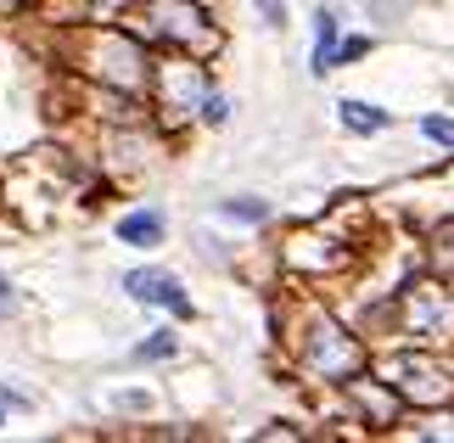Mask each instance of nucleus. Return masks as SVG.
Instances as JSON below:
<instances>
[{"instance_id":"f257e3e1","label":"nucleus","mask_w":454,"mask_h":443,"mask_svg":"<svg viewBox=\"0 0 454 443\" xmlns=\"http://www.w3.org/2000/svg\"><path fill=\"white\" fill-rule=\"evenodd\" d=\"M124 287L141 297V304H168L174 314H191V304L180 297V281L174 275H157V270H135V275H124Z\"/></svg>"},{"instance_id":"f03ea898","label":"nucleus","mask_w":454,"mask_h":443,"mask_svg":"<svg viewBox=\"0 0 454 443\" xmlns=\"http://www.w3.org/2000/svg\"><path fill=\"white\" fill-rule=\"evenodd\" d=\"M342 123H348V130H359V135H376V130H387V113L364 107V101H342Z\"/></svg>"},{"instance_id":"7ed1b4c3","label":"nucleus","mask_w":454,"mask_h":443,"mask_svg":"<svg viewBox=\"0 0 454 443\" xmlns=\"http://www.w3.org/2000/svg\"><path fill=\"white\" fill-rule=\"evenodd\" d=\"M118 236L135 241V247H152L157 236H163V219H157V214H129L124 225H118Z\"/></svg>"},{"instance_id":"20e7f679","label":"nucleus","mask_w":454,"mask_h":443,"mask_svg":"<svg viewBox=\"0 0 454 443\" xmlns=\"http://www.w3.org/2000/svg\"><path fill=\"white\" fill-rule=\"evenodd\" d=\"M337 62V17H320V45H314V74Z\"/></svg>"},{"instance_id":"39448f33","label":"nucleus","mask_w":454,"mask_h":443,"mask_svg":"<svg viewBox=\"0 0 454 443\" xmlns=\"http://www.w3.org/2000/svg\"><path fill=\"white\" fill-rule=\"evenodd\" d=\"M421 130L432 140H443V146H454V118H421Z\"/></svg>"},{"instance_id":"423d86ee","label":"nucleus","mask_w":454,"mask_h":443,"mask_svg":"<svg viewBox=\"0 0 454 443\" xmlns=\"http://www.w3.org/2000/svg\"><path fill=\"white\" fill-rule=\"evenodd\" d=\"M224 214H231V219H247V225H258V219H264V202H224Z\"/></svg>"},{"instance_id":"0eeeda50","label":"nucleus","mask_w":454,"mask_h":443,"mask_svg":"<svg viewBox=\"0 0 454 443\" xmlns=\"http://www.w3.org/2000/svg\"><path fill=\"white\" fill-rule=\"evenodd\" d=\"M163 353H174V343H168V336H152V343L141 348V360H163Z\"/></svg>"},{"instance_id":"6e6552de","label":"nucleus","mask_w":454,"mask_h":443,"mask_svg":"<svg viewBox=\"0 0 454 443\" xmlns=\"http://www.w3.org/2000/svg\"><path fill=\"white\" fill-rule=\"evenodd\" d=\"M258 6H264L270 23H286V6H281V0H258Z\"/></svg>"},{"instance_id":"1a4fd4ad","label":"nucleus","mask_w":454,"mask_h":443,"mask_svg":"<svg viewBox=\"0 0 454 443\" xmlns=\"http://www.w3.org/2000/svg\"><path fill=\"white\" fill-rule=\"evenodd\" d=\"M6 292H12V287H0V314H6V304H12V297H6Z\"/></svg>"}]
</instances>
